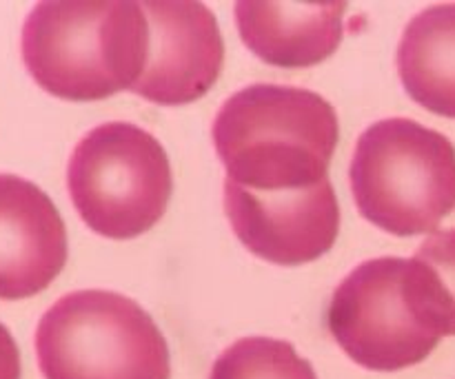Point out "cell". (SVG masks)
Here are the masks:
<instances>
[{
	"instance_id": "cell-2",
	"label": "cell",
	"mask_w": 455,
	"mask_h": 379,
	"mask_svg": "<svg viewBox=\"0 0 455 379\" xmlns=\"http://www.w3.org/2000/svg\"><path fill=\"white\" fill-rule=\"evenodd\" d=\"M140 3H38L22 27V62L36 84L69 102L129 91L140 69Z\"/></svg>"
},
{
	"instance_id": "cell-4",
	"label": "cell",
	"mask_w": 455,
	"mask_h": 379,
	"mask_svg": "<svg viewBox=\"0 0 455 379\" xmlns=\"http://www.w3.org/2000/svg\"><path fill=\"white\" fill-rule=\"evenodd\" d=\"M44 379H169V346L151 315L114 291L62 296L36 328Z\"/></svg>"
},
{
	"instance_id": "cell-11",
	"label": "cell",
	"mask_w": 455,
	"mask_h": 379,
	"mask_svg": "<svg viewBox=\"0 0 455 379\" xmlns=\"http://www.w3.org/2000/svg\"><path fill=\"white\" fill-rule=\"evenodd\" d=\"M398 74L418 105L455 118V3L434 4L409 20L398 44Z\"/></svg>"
},
{
	"instance_id": "cell-3",
	"label": "cell",
	"mask_w": 455,
	"mask_h": 379,
	"mask_svg": "<svg viewBox=\"0 0 455 379\" xmlns=\"http://www.w3.org/2000/svg\"><path fill=\"white\" fill-rule=\"evenodd\" d=\"M349 180L364 220L400 238L429 233L455 209V146L416 120H380L358 138Z\"/></svg>"
},
{
	"instance_id": "cell-12",
	"label": "cell",
	"mask_w": 455,
	"mask_h": 379,
	"mask_svg": "<svg viewBox=\"0 0 455 379\" xmlns=\"http://www.w3.org/2000/svg\"><path fill=\"white\" fill-rule=\"evenodd\" d=\"M209 379H318L289 342L243 337L213 362Z\"/></svg>"
},
{
	"instance_id": "cell-8",
	"label": "cell",
	"mask_w": 455,
	"mask_h": 379,
	"mask_svg": "<svg viewBox=\"0 0 455 379\" xmlns=\"http://www.w3.org/2000/svg\"><path fill=\"white\" fill-rule=\"evenodd\" d=\"M225 213L240 242L265 262L298 266L329 253L340 233L331 180L300 191H251L225 180Z\"/></svg>"
},
{
	"instance_id": "cell-9",
	"label": "cell",
	"mask_w": 455,
	"mask_h": 379,
	"mask_svg": "<svg viewBox=\"0 0 455 379\" xmlns=\"http://www.w3.org/2000/svg\"><path fill=\"white\" fill-rule=\"evenodd\" d=\"M65 262V222L52 198L25 178L0 173V300L44 291Z\"/></svg>"
},
{
	"instance_id": "cell-7",
	"label": "cell",
	"mask_w": 455,
	"mask_h": 379,
	"mask_svg": "<svg viewBox=\"0 0 455 379\" xmlns=\"http://www.w3.org/2000/svg\"><path fill=\"white\" fill-rule=\"evenodd\" d=\"M140 9V69L129 91L167 107L203 98L225 62V43L212 9L191 0H145Z\"/></svg>"
},
{
	"instance_id": "cell-10",
	"label": "cell",
	"mask_w": 455,
	"mask_h": 379,
	"mask_svg": "<svg viewBox=\"0 0 455 379\" xmlns=\"http://www.w3.org/2000/svg\"><path fill=\"white\" fill-rule=\"evenodd\" d=\"M345 3H235L240 38L267 65L298 69L327 60L345 36Z\"/></svg>"
},
{
	"instance_id": "cell-13",
	"label": "cell",
	"mask_w": 455,
	"mask_h": 379,
	"mask_svg": "<svg viewBox=\"0 0 455 379\" xmlns=\"http://www.w3.org/2000/svg\"><path fill=\"white\" fill-rule=\"evenodd\" d=\"M427 302L443 336H455V229L427 238L416 256Z\"/></svg>"
},
{
	"instance_id": "cell-1",
	"label": "cell",
	"mask_w": 455,
	"mask_h": 379,
	"mask_svg": "<svg viewBox=\"0 0 455 379\" xmlns=\"http://www.w3.org/2000/svg\"><path fill=\"white\" fill-rule=\"evenodd\" d=\"M212 138L227 180L274 193L327 180L340 127L336 109L315 91L251 84L220 107Z\"/></svg>"
},
{
	"instance_id": "cell-6",
	"label": "cell",
	"mask_w": 455,
	"mask_h": 379,
	"mask_svg": "<svg viewBox=\"0 0 455 379\" xmlns=\"http://www.w3.org/2000/svg\"><path fill=\"white\" fill-rule=\"evenodd\" d=\"M327 324L355 364L382 373L425 362L443 337L425 306L416 262L404 257L355 266L333 293Z\"/></svg>"
},
{
	"instance_id": "cell-14",
	"label": "cell",
	"mask_w": 455,
	"mask_h": 379,
	"mask_svg": "<svg viewBox=\"0 0 455 379\" xmlns=\"http://www.w3.org/2000/svg\"><path fill=\"white\" fill-rule=\"evenodd\" d=\"M20 351L9 328L0 322V379H20Z\"/></svg>"
},
{
	"instance_id": "cell-5",
	"label": "cell",
	"mask_w": 455,
	"mask_h": 379,
	"mask_svg": "<svg viewBox=\"0 0 455 379\" xmlns=\"http://www.w3.org/2000/svg\"><path fill=\"white\" fill-rule=\"evenodd\" d=\"M71 202L93 233L132 240L158 225L173 191L158 138L132 122H107L76 145L67 167Z\"/></svg>"
}]
</instances>
